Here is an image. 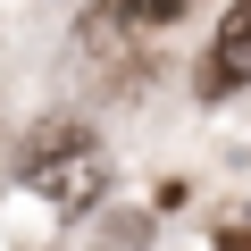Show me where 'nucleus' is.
Listing matches in <instances>:
<instances>
[{
  "mask_svg": "<svg viewBox=\"0 0 251 251\" xmlns=\"http://www.w3.org/2000/svg\"><path fill=\"white\" fill-rule=\"evenodd\" d=\"M25 184H34L50 209H67V218H75V209H92V201L109 193V159H100V151H92V134H84V143H67V151L25 159Z\"/></svg>",
  "mask_w": 251,
  "mask_h": 251,
  "instance_id": "nucleus-1",
  "label": "nucleus"
},
{
  "mask_svg": "<svg viewBox=\"0 0 251 251\" xmlns=\"http://www.w3.org/2000/svg\"><path fill=\"white\" fill-rule=\"evenodd\" d=\"M243 84H251V0H234L209 34V50H201V100H226Z\"/></svg>",
  "mask_w": 251,
  "mask_h": 251,
  "instance_id": "nucleus-2",
  "label": "nucleus"
},
{
  "mask_svg": "<svg viewBox=\"0 0 251 251\" xmlns=\"http://www.w3.org/2000/svg\"><path fill=\"white\" fill-rule=\"evenodd\" d=\"M193 0H109V25H176Z\"/></svg>",
  "mask_w": 251,
  "mask_h": 251,
  "instance_id": "nucleus-3",
  "label": "nucleus"
}]
</instances>
